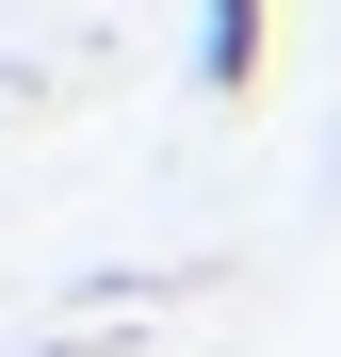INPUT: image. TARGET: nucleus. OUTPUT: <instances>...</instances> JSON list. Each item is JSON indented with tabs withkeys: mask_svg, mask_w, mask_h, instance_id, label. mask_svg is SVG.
I'll list each match as a JSON object with an SVG mask.
<instances>
[{
	"mask_svg": "<svg viewBox=\"0 0 341 357\" xmlns=\"http://www.w3.org/2000/svg\"><path fill=\"white\" fill-rule=\"evenodd\" d=\"M260 49H276V0H195V82H211V98H244Z\"/></svg>",
	"mask_w": 341,
	"mask_h": 357,
	"instance_id": "1",
	"label": "nucleus"
}]
</instances>
